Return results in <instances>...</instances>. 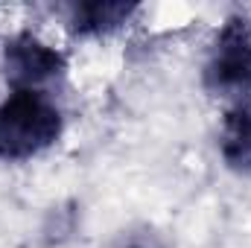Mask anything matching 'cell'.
Returning a JSON list of instances; mask_svg holds the SVG:
<instances>
[{
	"instance_id": "277c9868",
	"label": "cell",
	"mask_w": 251,
	"mask_h": 248,
	"mask_svg": "<svg viewBox=\"0 0 251 248\" xmlns=\"http://www.w3.org/2000/svg\"><path fill=\"white\" fill-rule=\"evenodd\" d=\"M222 155L234 167H251V99L240 102L228 114L222 131Z\"/></svg>"
},
{
	"instance_id": "3957f363",
	"label": "cell",
	"mask_w": 251,
	"mask_h": 248,
	"mask_svg": "<svg viewBox=\"0 0 251 248\" xmlns=\"http://www.w3.org/2000/svg\"><path fill=\"white\" fill-rule=\"evenodd\" d=\"M62 70V56L32 35H18L6 47V73L15 88L35 91V85L53 79Z\"/></svg>"
},
{
	"instance_id": "7a4b0ae2",
	"label": "cell",
	"mask_w": 251,
	"mask_h": 248,
	"mask_svg": "<svg viewBox=\"0 0 251 248\" xmlns=\"http://www.w3.org/2000/svg\"><path fill=\"white\" fill-rule=\"evenodd\" d=\"M207 79L219 91H249L251 88V35L243 24H228L219 32L213 56L207 64Z\"/></svg>"
},
{
	"instance_id": "6da1fadb",
	"label": "cell",
	"mask_w": 251,
	"mask_h": 248,
	"mask_svg": "<svg viewBox=\"0 0 251 248\" xmlns=\"http://www.w3.org/2000/svg\"><path fill=\"white\" fill-rule=\"evenodd\" d=\"M62 131L59 108L38 91L15 88L0 105V158L21 161L47 149Z\"/></svg>"
},
{
	"instance_id": "5b68a950",
	"label": "cell",
	"mask_w": 251,
	"mask_h": 248,
	"mask_svg": "<svg viewBox=\"0 0 251 248\" xmlns=\"http://www.w3.org/2000/svg\"><path fill=\"white\" fill-rule=\"evenodd\" d=\"M128 15V6L123 3H85L76 9V29L82 32H102L117 26Z\"/></svg>"
}]
</instances>
